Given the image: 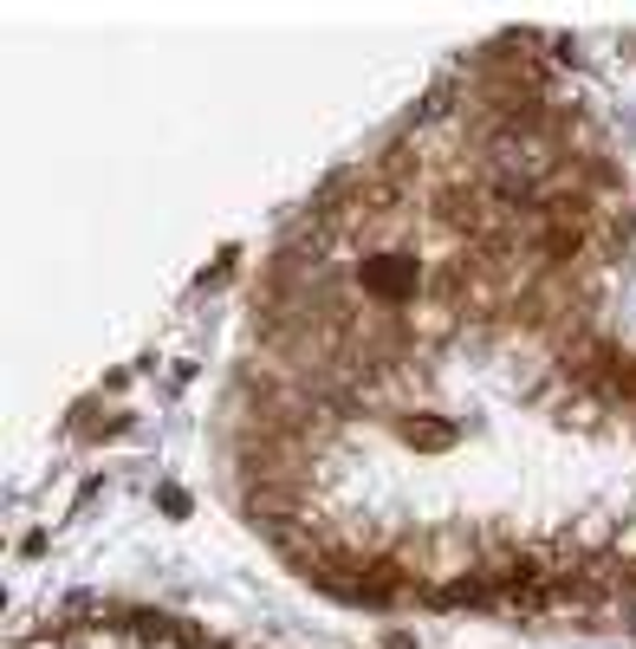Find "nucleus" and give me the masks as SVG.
Listing matches in <instances>:
<instances>
[{
  "label": "nucleus",
  "instance_id": "nucleus-1",
  "mask_svg": "<svg viewBox=\"0 0 636 649\" xmlns=\"http://www.w3.org/2000/svg\"><path fill=\"white\" fill-rule=\"evenodd\" d=\"M352 287L377 312H416L428 299V260L416 247H377L352 260Z\"/></svg>",
  "mask_w": 636,
  "mask_h": 649
},
{
  "label": "nucleus",
  "instance_id": "nucleus-2",
  "mask_svg": "<svg viewBox=\"0 0 636 649\" xmlns=\"http://www.w3.org/2000/svg\"><path fill=\"white\" fill-rule=\"evenodd\" d=\"M494 195H488V176L475 169V176H442V182H428V227L435 234H455L461 247L475 240V234H488L494 227Z\"/></svg>",
  "mask_w": 636,
  "mask_h": 649
},
{
  "label": "nucleus",
  "instance_id": "nucleus-3",
  "mask_svg": "<svg viewBox=\"0 0 636 649\" xmlns=\"http://www.w3.org/2000/svg\"><path fill=\"white\" fill-rule=\"evenodd\" d=\"M416 604L423 611H500L506 597L494 591V578L481 572V566H468V572H455L448 584H416Z\"/></svg>",
  "mask_w": 636,
  "mask_h": 649
},
{
  "label": "nucleus",
  "instance_id": "nucleus-4",
  "mask_svg": "<svg viewBox=\"0 0 636 649\" xmlns=\"http://www.w3.org/2000/svg\"><path fill=\"white\" fill-rule=\"evenodd\" d=\"M383 423L397 429L403 448H416V455H442V448H455V441H461L455 423H442V416H428V410H390Z\"/></svg>",
  "mask_w": 636,
  "mask_h": 649
},
{
  "label": "nucleus",
  "instance_id": "nucleus-5",
  "mask_svg": "<svg viewBox=\"0 0 636 649\" xmlns=\"http://www.w3.org/2000/svg\"><path fill=\"white\" fill-rule=\"evenodd\" d=\"M611 403H624V410H636V358H617L611 363V390H604Z\"/></svg>",
  "mask_w": 636,
  "mask_h": 649
},
{
  "label": "nucleus",
  "instance_id": "nucleus-6",
  "mask_svg": "<svg viewBox=\"0 0 636 649\" xmlns=\"http://www.w3.org/2000/svg\"><path fill=\"white\" fill-rule=\"evenodd\" d=\"M156 506H163L169 519H189V513H196V494H189V488H176V481H163V488H156Z\"/></svg>",
  "mask_w": 636,
  "mask_h": 649
},
{
  "label": "nucleus",
  "instance_id": "nucleus-7",
  "mask_svg": "<svg viewBox=\"0 0 636 649\" xmlns=\"http://www.w3.org/2000/svg\"><path fill=\"white\" fill-rule=\"evenodd\" d=\"M234 267H241V247H221V254H214V267L202 273V280H196V287H202V292H214L221 280H227V273H234Z\"/></svg>",
  "mask_w": 636,
  "mask_h": 649
},
{
  "label": "nucleus",
  "instance_id": "nucleus-8",
  "mask_svg": "<svg viewBox=\"0 0 636 649\" xmlns=\"http://www.w3.org/2000/svg\"><path fill=\"white\" fill-rule=\"evenodd\" d=\"M118 435H131V410H111V416L85 435V441H118Z\"/></svg>",
  "mask_w": 636,
  "mask_h": 649
},
{
  "label": "nucleus",
  "instance_id": "nucleus-9",
  "mask_svg": "<svg viewBox=\"0 0 636 649\" xmlns=\"http://www.w3.org/2000/svg\"><path fill=\"white\" fill-rule=\"evenodd\" d=\"M377 649H416V637H410V630H390V624H383V637H377Z\"/></svg>",
  "mask_w": 636,
  "mask_h": 649
},
{
  "label": "nucleus",
  "instance_id": "nucleus-10",
  "mask_svg": "<svg viewBox=\"0 0 636 649\" xmlns=\"http://www.w3.org/2000/svg\"><path fill=\"white\" fill-rule=\"evenodd\" d=\"M617 584H631V591H636V559L624 566V572H617Z\"/></svg>",
  "mask_w": 636,
  "mask_h": 649
}]
</instances>
